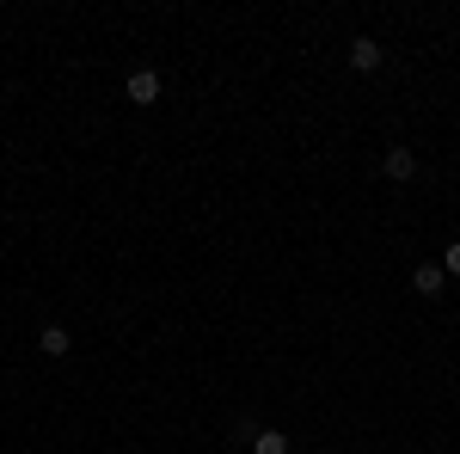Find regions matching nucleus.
Wrapping results in <instances>:
<instances>
[{
    "label": "nucleus",
    "mask_w": 460,
    "mask_h": 454,
    "mask_svg": "<svg viewBox=\"0 0 460 454\" xmlns=\"http://www.w3.org/2000/svg\"><path fill=\"white\" fill-rule=\"evenodd\" d=\"M123 99H129V105H154V99H160V74L136 68V74H129V86H123Z\"/></svg>",
    "instance_id": "obj_1"
},
{
    "label": "nucleus",
    "mask_w": 460,
    "mask_h": 454,
    "mask_svg": "<svg viewBox=\"0 0 460 454\" xmlns=\"http://www.w3.org/2000/svg\"><path fill=\"white\" fill-rule=\"evenodd\" d=\"M442 282H448V271H442V264H418V271H411V289H418L424 301H436V295H442Z\"/></svg>",
    "instance_id": "obj_2"
},
{
    "label": "nucleus",
    "mask_w": 460,
    "mask_h": 454,
    "mask_svg": "<svg viewBox=\"0 0 460 454\" xmlns=\"http://www.w3.org/2000/svg\"><path fill=\"white\" fill-rule=\"evenodd\" d=\"M350 68L356 74H375V68H381V43H375V37H356V43H350Z\"/></svg>",
    "instance_id": "obj_3"
},
{
    "label": "nucleus",
    "mask_w": 460,
    "mask_h": 454,
    "mask_svg": "<svg viewBox=\"0 0 460 454\" xmlns=\"http://www.w3.org/2000/svg\"><path fill=\"white\" fill-rule=\"evenodd\" d=\"M381 166H387V178L405 184V178H418V154H411V147H387V160H381Z\"/></svg>",
    "instance_id": "obj_4"
},
{
    "label": "nucleus",
    "mask_w": 460,
    "mask_h": 454,
    "mask_svg": "<svg viewBox=\"0 0 460 454\" xmlns=\"http://www.w3.org/2000/svg\"><path fill=\"white\" fill-rule=\"evenodd\" d=\"M37 350H43V356H68V332H62V325H43V332H37Z\"/></svg>",
    "instance_id": "obj_5"
},
{
    "label": "nucleus",
    "mask_w": 460,
    "mask_h": 454,
    "mask_svg": "<svg viewBox=\"0 0 460 454\" xmlns=\"http://www.w3.org/2000/svg\"><path fill=\"white\" fill-rule=\"evenodd\" d=\"M252 454H288V436L283 430H258L252 436Z\"/></svg>",
    "instance_id": "obj_6"
},
{
    "label": "nucleus",
    "mask_w": 460,
    "mask_h": 454,
    "mask_svg": "<svg viewBox=\"0 0 460 454\" xmlns=\"http://www.w3.org/2000/svg\"><path fill=\"white\" fill-rule=\"evenodd\" d=\"M442 271H448V277H460V240L442 245Z\"/></svg>",
    "instance_id": "obj_7"
}]
</instances>
